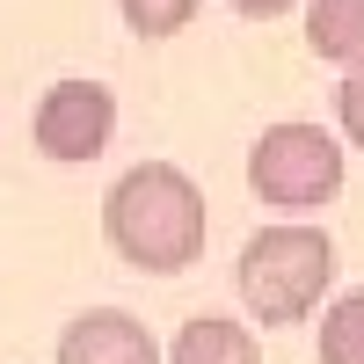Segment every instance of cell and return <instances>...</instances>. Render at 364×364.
Wrapping results in <instances>:
<instances>
[{"label": "cell", "instance_id": "obj_1", "mask_svg": "<svg viewBox=\"0 0 364 364\" xmlns=\"http://www.w3.org/2000/svg\"><path fill=\"white\" fill-rule=\"evenodd\" d=\"M102 233L109 248L124 255L146 277H182V269L204 262V240H211V211L190 168L175 161H139L109 182L102 197Z\"/></svg>", "mask_w": 364, "mask_h": 364}, {"label": "cell", "instance_id": "obj_2", "mask_svg": "<svg viewBox=\"0 0 364 364\" xmlns=\"http://www.w3.org/2000/svg\"><path fill=\"white\" fill-rule=\"evenodd\" d=\"M328 284H336V240L328 226H262L248 233L233 269V291L255 328H299L321 314Z\"/></svg>", "mask_w": 364, "mask_h": 364}, {"label": "cell", "instance_id": "obj_3", "mask_svg": "<svg viewBox=\"0 0 364 364\" xmlns=\"http://www.w3.org/2000/svg\"><path fill=\"white\" fill-rule=\"evenodd\" d=\"M343 182H350V146L328 124L284 117L248 146V190L269 211H321L343 197Z\"/></svg>", "mask_w": 364, "mask_h": 364}, {"label": "cell", "instance_id": "obj_4", "mask_svg": "<svg viewBox=\"0 0 364 364\" xmlns=\"http://www.w3.org/2000/svg\"><path fill=\"white\" fill-rule=\"evenodd\" d=\"M29 139H37V154L58 161V168L102 161V146L117 139V95L102 80H51L37 117H29Z\"/></svg>", "mask_w": 364, "mask_h": 364}, {"label": "cell", "instance_id": "obj_5", "mask_svg": "<svg viewBox=\"0 0 364 364\" xmlns=\"http://www.w3.org/2000/svg\"><path fill=\"white\" fill-rule=\"evenodd\" d=\"M58 364H168L154 328L124 306H87L66 321V336H58Z\"/></svg>", "mask_w": 364, "mask_h": 364}, {"label": "cell", "instance_id": "obj_6", "mask_svg": "<svg viewBox=\"0 0 364 364\" xmlns=\"http://www.w3.org/2000/svg\"><path fill=\"white\" fill-rule=\"evenodd\" d=\"M168 364H262V343L248 321H226V314H190L168 343Z\"/></svg>", "mask_w": 364, "mask_h": 364}, {"label": "cell", "instance_id": "obj_7", "mask_svg": "<svg viewBox=\"0 0 364 364\" xmlns=\"http://www.w3.org/2000/svg\"><path fill=\"white\" fill-rule=\"evenodd\" d=\"M306 51L328 66H364V0H306Z\"/></svg>", "mask_w": 364, "mask_h": 364}, {"label": "cell", "instance_id": "obj_8", "mask_svg": "<svg viewBox=\"0 0 364 364\" xmlns=\"http://www.w3.org/2000/svg\"><path fill=\"white\" fill-rule=\"evenodd\" d=\"M321 364H364V291H336L321 306Z\"/></svg>", "mask_w": 364, "mask_h": 364}, {"label": "cell", "instance_id": "obj_9", "mask_svg": "<svg viewBox=\"0 0 364 364\" xmlns=\"http://www.w3.org/2000/svg\"><path fill=\"white\" fill-rule=\"evenodd\" d=\"M117 8H124V29H132V37L168 44V37H182V29L197 22L204 0H117Z\"/></svg>", "mask_w": 364, "mask_h": 364}, {"label": "cell", "instance_id": "obj_10", "mask_svg": "<svg viewBox=\"0 0 364 364\" xmlns=\"http://www.w3.org/2000/svg\"><path fill=\"white\" fill-rule=\"evenodd\" d=\"M336 124H343V146L364 154V66H350L343 87H336Z\"/></svg>", "mask_w": 364, "mask_h": 364}, {"label": "cell", "instance_id": "obj_11", "mask_svg": "<svg viewBox=\"0 0 364 364\" xmlns=\"http://www.w3.org/2000/svg\"><path fill=\"white\" fill-rule=\"evenodd\" d=\"M233 15H248V22H277V15H291V8H306V0H226Z\"/></svg>", "mask_w": 364, "mask_h": 364}]
</instances>
